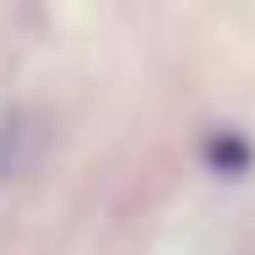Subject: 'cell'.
Returning a JSON list of instances; mask_svg holds the SVG:
<instances>
[{
    "mask_svg": "<svg viewBox=\"0 0 255 255\" xmlns=\"http://www.w3.org/2000/svg\"><path fill=\"white\" fill-rule=\"evenodd\" d=\"M206 163H212V168H217V174H228V179H239V174H245V168H250V141H245V136H239V130H212V136H206Z\"/></svg>",
    "mask_w": 255,
    "mask_h": 255,
    "instance_id": "obj_2",
    "label": "cell"
},
{
    "mask_svg": "<svg viewBox=\"0 0 255 255\" xmlns=\"http://www.w3.org/2000/svg\"><path fill=\"white\" fill-rule=\"evenodd\" d=\"M44 157V120L33 109H11L0 114V179H22L33 174Z\"/></svg>",
    "mask_w": 255,
    "mask_h": 255,
    "instance_id": "obj_1",
    "label": "cell"
}]
</instances>
